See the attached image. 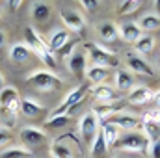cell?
<instances>
[{"mask_svg":"<svg viewBox=\"0 0 160 158\" xmlns=\"http://www.w3.org/2000/svg\"><path fill=\"white\" fill-rule=\"evenodd\" d=\"M6 45V32L4 30H0V48Z\"/></svg>","mask_w":160,"mask_h":158,"instance_id":"ab89813d","label":"cell"},{"mask_svg":"<svg viewBox=\"0 0 160 158\" xmlns=\"http://www.w3.org/2000/svg\"><path fill=\"white\" fill-rule=\"evenodd\" d=\"M19 112L24 114L26 117H36V116H39L41 112H45V108L41 106L39 102H36L32 97H24V99H21V108H19Z\"/></svg>","mask_w":160,"mask_h":158,"instance_id":"e0dca14e","label":"cell"},{"mask_svg":"<svg viewBox=\"0 0 160 158\" xmlns=\"http://www.w3.org/2000/svg\"><path fill=\"white\" fill-rule=\"evenodd\" d=\"M153 95H155V93H153L149 87L136 86V87H132L130 93H128V102H130V104H147V102L153 101Z\"/></svg>","mask_w":160,"mask_h":158,"instance_id":"9a60e30c","label":"cell"},{"mask_svg":"<svg viewBox=\"0 0 160 158\" xmlns=\"http://www.w3.org/2000/svg\"><path fill=\"white\" fill-rule=\"evenodd\" d=\"M155 45H157V39H155L153 36H145V34H143L140 39L134 43V48H136L140 54H149V52H153Z\"/></svg>","mask_w":160,"mask_h":158,"instance_id":"484cf974","label":"cell"},{"mask_svg":"<svg viewBox=\"0 0 160 158\" xmlns=\"http://www.w3.org/2000/svg\"><path fill=\"white\" fill-rule=\"evenodd\" d=\"M24 45H26L30 50H34V52L39 50V48H43V47H47V43L43 41V37H41L32 26H28V28L24 30Z\"/></svg>","mask_w":160,"mask_h":158,"instance_id":"ffe728a7","label":"cell"},{"mask_svg":"<svg viewBox=\"0 0 160 158\" xmlns=\"http://www.w3.org/2000/svg\"><path fill=\"white\" fill-rule=\"evenodd\" d=\"M36 56L39 58L48 69H56V58H54V52L48 50V47H43L39 50H36Z\"/></svg>","mask_w":160,"mask_h":158,"instance_id":"f1b7e54d","label":"cell"},{"mask_svg":"<svg viewBox=\"0 0 160 158\" xmlns=\"http://www.w3.org/2000/svg\"><path fill=\"white\" fill-rule=\"evenodd\" d=\"M26 82L30 86H34L36 89H39V91H52L62 84V78L58 75L50 73V71H39L38 69V71H32L26 77Z\"/></svg>","mask_w":160,"mask_h":158,"instance_id":"3957f363","label":"cell"},{"mask_svg":"<svg viewBox=\"0 0 160 158\" xmlns=\"http://www.w3.org/2000/svg\"><path fill=\"white\" fill-rule=\"evenodd\" d=\"M2 84H4V77H2V73H0V89H2Z\"/></svg>","mask_w":160,"mask_h":158,"instance_id":"ee69618b","label":"cell"},{"mask_svg":"<svg viewBox=\"0 0 160 158\" xmlns=\"http://www.w3.org/2000/svg\"><path fill=\"white\" fill-rule=\"evenodd\" d=\"M114 147H118V149H121V151L145 153V151L149 149V140L145 138V134L142 136V134H136V132H132V134H127L125 138L118 140V143H116Z\"/></svg>","mask_w":160,"mask_h":158,"instance_id":"277c9868","label":"cell"},{"mask_svg":"<svg viewBox=\"0 0 160 158\" xmlns=\"http://www.w3.org/2000/svg\"><path fill=\"white\" fill-rule=\"evenodd\" d=\"M19 138L24 143V147L30 151L32 147H38L47 140V132L38 128V126H22L21 132H19Z\"/></svg>","mask_w":160,"mask_h":158,"instance_id":"8992f818","label":"cell"},{"mask_svg":"<svg viewBox=\"0 0 160 158\" xmlns=\"http://www.w3.org/2000/svg\"><path fill=\"white\" fill-rule=\"evenodd\" d=\"M143 121H151V123H157V125H160V110H158V108L149 110V112L145 114Z\"/></svg>","mask_w":160,"mask_h":158,"instance_id":"d590c367","label":"cell"},{"mask_svg":"<svg viewBox=\"0 0 160 158\" xmlns=\"http://www.w3.org/2000/svg\"><path fill=\"white\" fill-rule=\"evenodd\" d=\"M69 39H71V37H69V32H67V30H54L45 43H47V47H48L50 52H60V50L69 43Z\"/></svg>","mask_w":160,"mask_h":158,"instance_id":"7c38bea8","label":"cell"},{"mask_svg":"<svg viewBox=\"0 0 160 158\" xmlns=\"http://www.w3.org/2000/svg\"><path fill=\"white\" fill-rule=\"evenodd\" d=\"M88 91H89V87L86 86V84H82L78 87H75L73 91H69L65 97H63V101L60 102V106L58 108H54L52 110V114H50V117H60V116H69V112L75 108V106H78L80 102L86 99V95H88Z\"/></svg>","mask_w":160,"mask_h":158,"instance_id":"6da1fadb","label":"cell"},{"mask_svg":"<svg viewBox=\"0 0 160 158\" xmlns=\"http://www.w3.org/2000/svg\"><path fill=\"white\" fill-rule=\"evenodd\" d=\"M151 155L153 158H160V140L157 143H151Z\"/></svg>","mask_w":160,"mask_h":158,"instance_id":"f35d334b","label":"cell"},{"mask_svg":"<svg viewBox=\"0 0 160 158\" xmlns=\"http://www.w3.org/2000/svg\"><path fill=\"white\" fill-rule=\"evenodd\" d=\"M30 54H32V50H30L24 43H15V45L9 48V58H11L13 62H17V63H24V62L30 58Z\"/></svg>","mask_w":160,"mask_h":158,"instance_id":"7402d4cb","label":"cell"},{"mask_svg":"<svg viewBox=\"0 0 160 158\" xmlns=\"http://www.w3.org/2000/svg\"><path fill=\"white\" fill-rule=\"evenodd\" d=\"M84 50H86V56H88V60L91 62V65H97V67H104V69L118 65V58H116V56H114L110 50L102 48L101 45H95V43H88V45L84 47Z\"/></svg>","mask_w":160,"mask_h":158,"instance_id":"7a4b0ae2","label":"cell"},{"mask_svg":"<svg viewBox=\"0 0 160 158\" xmlns=\"http://www.w3.org/2000/svg\"><path fill=\"white\" fill-rule=\"evenodd\" d=\"M153 101L157 102V106H158V110H160V89L155 93V95H153Z\"/></svg>","mask_w":160,"mask_h":158,"instance_id":"60d3db41","label":"cell"},{"mask_svg":"<svg viewBox=\"0 0 160 158\" xmlns=\"http://www.w3.org/2000/svg\"><path fill=\"white\" fill-rule=\"evenodd\" d=\"M80 6H82L86 11H95V9L99 7V2H95V0H82Z\"/></svg>","mask_w":160,"mask_h":158,"instance_id":"8d00e7d4","label":"cell"},{"mask_svg":"<svg viewBox=\"0 0 160 158\" xmlns=\"http://www.w3.org/2000/svg\"><path fill=\"white\" fill-rule=\"evenodd\" d=\"M0 158H32V151L26 147H9L0 153Z\"/></svg>","mask_w":160,"mask_h":158,"instance_id":"83f0119b","label":"cell"},{"mask_svg":"<svg viewBox=\"0 0 160 158\" xmlns=\"http://www.w3.org/2000/svg\"><path fill=\"white\" fill-rule=\"evenodd\" d=\"M138 26L142 32H155L160 28V17L157 13H145L140 21H138Z\"/></svg>","mask_w":160,"mask_h":158,"instance_id":"603a6c76","label":"cell"},{"mask_svg":"<svg viewBox=\"0 0 160 158\" xmlns=\"http://www.w3.org/2000/svg\"><path fill=\"white\" fill-rule=\"evenodd\" d=\"M50 156L52 158H73V151L63 143H52L50 145Z\"/></svg>","mask_w":160,"mask_h":158,"instance_id":"4dcf8cb0","label":"cell"},{"mask_svg":"<svg viewBox=\"0 0 160 158\" xmlns=\"http://www.w3.org/2000/svg\"><path fill=\"white\" fill-rule=\"evenodd\" d=\"M138 7H140V2H138V0H125V2L119 4L118 13H119V15H128V13H134Z\"/></svg>","mask_w":160,"mask_h":158,"instance_id":"836d02e7","label":"cell"},{"mask_svg":"<svg viewBox=\"0 0 160 158\" xmlns=\"http://www.w3.org/2000/svg\"><path fill=\"white\" fill-rule=\"evenodd\" d=\"M142 125H143V132H145V138L149 140V143H157L160 140V125L151 123V121H143V119H142Z\"/></svg>","mask_w":160,"mask_h":158,"instance_id":"4316f807","label":"cell"},{"mask_svg":"<svg viewBox=\"0 0 160 158\" xmlns=\"http://www.w3.org/2000/svg\"><path fill=\"white\" fill-rule=\"evenodd\" d=\"M19 6H21V2H19V0H15V2H9V7H13V9H15V7H19Z\"/></svg>","mask_w":160,"mask_h":158,"instance_id":"b9f144b4","label":"cell"},{"mask_svg":"<svg viewBox=\"0 0 160 158\" xmlns=\"http://www.w3.org/2000/svg\"><path fill=\"white\" fill-rule=\"evenodd\" d=\"M17 101H21L17 87H13V86H6V87L0 89V106L8 108L9 104H13V102H17Z\"/></svg>","mask_w":160,"mask_h":158,"instance_id":"d4e9b609","label":"cell"},{"mask_svg":"<svg viewBox=\"0 0 160 158\" xmlns=\"http://www.w3.org/2000/svg\"><path fill=\"white\" fill-rule=\"evenodd\" d=\"M101 132H102V138H104V141H106V147H108V149H110V147H114V145L118 143V140H119V128H118L114 123H110V121L102 123Z\"/></svg>","mask_w":160,"mask_h":158,"instance_id":"d6986e66","label":"cell"},{"mask_svg":"<svg viewBox=\"0 0 160 158\" xmlns=\"http://www.w3.org/2000/svg\"><path fill=\"white\" fill-rule=\"evenodd\" d=\"M86 50H73V54L67 58V69L77 77V78H84L86 77Z\"/></svg>","mask_w":160,"mask_h":158,"instance_id":"ba28073f","label":"cell"},{"mask_svg":"<svg viewBox=\"0 0 160 158\" xmlns=\"http://www.w3.org/2000/svg\"><path fill=\"white\" fill-rule=\"evenodd\" d=\"M123 112V102H95L91 108V114H95V117L99 121H104L108 117H114Z\"/></svg>","mask_w":160,"mask_h":158,"instance_id":"52a82bcc","label":"cell"},{"mask_svg":"<svg viewBox=\"0 0 160 158\" xmlns=\"http://www.w3.org/2000/svg\"><path fill=\"white\" fill-rule=\"evenodd\" d=\"M93 97L99 101V102H116L118 101V93L114 91V87L106 86V84H99L91 89Z\"/></svg>","mask_w":160,"mask_h":158,"instance_id":"2e32d148","label":"cell"},{"mask_svg":"<svg viewBox=\"0 0 160 158\" xmlns=\"http://www.w3.org/2000/svg\"><path fill=\"white\" fill-rule=\"evenodd\" d=\"M134 87V78L128 71H123V69H118L116 71V89L119 91H128Z\"/></svg>","mask_w":160,"mask_h":158,"instance_id":"cb8c5ba5","label":"cell"},{"mask_svg":"<svg viewBox=\"0 0 160 158\" xmlns=\"http://www.w3.org/2000/svg\"><path fill=\"white\" fill-rule=\"evenodd\" d=\"M97 34L102 41L112 43V41H116L119 37V28L114 21H102V22L97 24Z\"/></svg>","mask_w":160,"mask_h":158,"instance_id":"4fadbf2b","label":"cell"},{"mask_svg":"<svg viewBox=\"0 0 160 158\" xmlns=\"http://www.w3.org/2000/svg\"><path fill=\"white\" fill-rule=\"evenodd\" d=\"M15 123H17V114H13V112H9L8 108L0 106V126L11 128Z\"/></svg>","mask_w":160,"mask_h":158,"instance_id":"1f68e13d","label":"cell"},{"mask_svg":"<svg viewBox=\"0 0 160 158\" xmlns=\"http://www.w3.org/2000/svg\"><path fill=\"white\" fill-rule=\"evenodd\" d=\"M11 141H13L11 132H9L8 128L0 126V147H4V145H8V143H11Z\"/></svg>","mask_w":160,"mask_h":158,"instance_id":"e575fe53","label":"cell"},{"mask_svg":"<svg viewBox=\"0 0 160 158\" xmlns=\"http://www.w3.org/2000/svg\"><path fill=\"white\" fill-rule=\"evenodd\" d=\"M108 75H110V71L104 69V67H97V65H89V67H86V78L89 80V82H93L95 86L102 84L104 80L108 78Z\"/></svg>","mask_w":160,"mask_h":158,"instance_id":"44dd1931","label":"cell"},{"mask_svg":"<svg viewBox=\"0 0 160 158\" xmlns=\"http://www.w3.org/2000/svg\"><path fill=\"white\" fill-rule=\"evenodd\" d=\"M110 123H114L118 128H125V130H134V128H138L140 125H142V119L136 117L134 114H130V112H121L118 116H114V117L110 119Z\"/></svg>","mask_w":160,"mask_h":158,"instance_id":"30bf717a","label":"cell"},{"mask_svg":"<svg viewBox=\"0 0 160 158\" xmlns=\"http://www.w3.org/2000/svg\"><path fill=\"white\" fill-rule=\"evenodd\" d=\"M60 19L63 22V26L69 28V30H73V32H80L86 26L84 17L80 15L78 11H75V9H62L60 11Z\"/></svg>","mask_w":160,"mask_h":158,"instance_id":"9c48e42d","label":"cell"},{"mask_svg":"<svg viewBox=\"0 0 160 158\" xmlns=\"http://www.w3.org/2000/svg\"><path fill=\"white\" fill-rule=\"evenodd\" d=\"M0 19H2V9H0Z\"/></svg>","mask_w":160,"mask_h":158,"instance_id":"f6af8a7d","label":"cell"},{"mask_svg":"<svg viewBox=\"0 0 160 158\" xmlns=\"http://www.w3.org/2000/svg\"><path fill=\"white\" fill-rule=\"evenodd\" d=\"M127 65H128V69H132V71L138 73V75L155 77V69H153L143 58H140V56H136V54H128V56H127Z\"/></svg>","mask_w":160,"mask_h":158,"instance_id":"8fae6325","label":"cell"},{"mask_svg":"<svg viewBox=\"0 0 160 158\" xmlns=\"http://www.w3.org/2000/svg\"><path fill=\"white\" fill-rule=\"evenodd\" d=\"M73 50H75V41H73V43H67L58 54H60V56H67V54H73Z\"/></svg>","mask_w":160,"mask_h":158,"instance_id":"74e56055","label":"cell"},{"mask_svg":"<svg viewBox=\"0 0 160 158\" xmlns=\"http://www.w3.org/2000/svg\"><path fill=\"white\" fill-rule=\"evenodd\" d=\"M30 15L36 22H47L50 17V7L47 2H32L30 4Z\"/></svg>","mask_w":160,"mask_h":158,"instance_id":"ac0fdd59","label":"cell"},{"mask_svg":"<svg viewBox=\"0 0 160 158\" xmlns=\"http://www.w3.org/2000/svg\"><path fill=\"white\" fill-rule=\"evenodd\" d=\"M91 147V155L93 156H101V155H104L106 153V141H104V138H102V132L99 130L97 132V136H95V140H93V143L89 145Z\"/></svg>","mask_w":160,"mask_h":158,"instance_id":"f546056e","label":"cell"},{"mask_svg":"<svg viewBox=\"0 0 160 158\" xmlns=\"http://www.w3.org/2000/svg\"><path fill=\"white\" fill-rule=\"evenodd\" d=\"M155 7H157V11H158L157 15H158V17H160V0H157V2H155Z\"/></svg>","mask_w":160,"mask_h":158,"instance_id":"7bdbcfd3","label":"cell"},{"mask_svg":"<svg viewBox=\"0 0 160 158\" xmlns=\"http://www.w3.org/2000/svg\"><path fill=\"white\" fill-rule=\"evenodd\" d=\"M78 130H80V136H82L84 143L91 145L95 136H97V132H99V119L95 117V114L86 112L78 123Z\"/></svg>","mask_w":160,"mask_h":158,"instance_id":"5b68a950","label":"cell"},{"mask_svg":"<svg viewBox=\"0 0 160 158\" xmlns=\"http://www.w3.org/2000/svg\"><path fill=\"white\" fill-rule=\"evenodd\" d=\"M118 28H119V37L121 39L127 41V43H132V45L143 36V32L140 30L138 22H123Z\"/></svg>","mask_w":160,"mask_h":158,"instance_id":"5bb4252c","label":"cell"},{"mask_svg":"<svg viewBox=\"0 0 160 158\" xmlns=\"http://www.w3.org/2000/svg\"><path fill=\"white\" fill-rule=\"evenodd\" d=\"M69 121H71V116H60V117H48L45 121V128H63V126H67L69 125Z\"/></svg>","mask_w":160,"mask_h":158,"instance_id":"d6a6232c","label":"cell"}]
</instances>
